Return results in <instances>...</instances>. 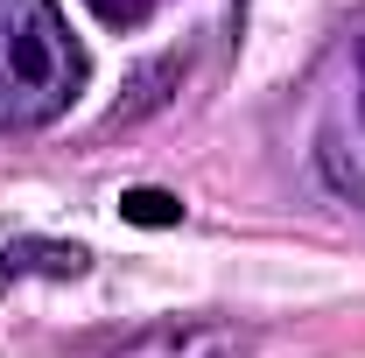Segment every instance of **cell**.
I'll return each instance as SVG.
<instances>
[{"instance_id": "6da1fadb", "label": "cell", "mask_w": 365, "mask_h": 358, "mask_svg": "<svg viewBox=\"0 0 365 358\" xmlns=\"http://www.w3.org/2000/svg\"><path fill=\"white\" fill-rule=\"evenodd\" d=\"M85 85V49L56 0H0V120L49 127Z\"/></svg>"}, {"instance_id": "7a4b0ae2", "label": "cell", "mask_w": 365, "mask_h": 358, "mask_svg": "<svg viewBox=\"0 0 365 358\" xmlns=\"http://www.w3.org/2000/svg\"><path fill=\"white\" fill-rule=\"evenodd\" d=\"M113 358H260V344H253V330L218 323V316H162V323L134 330Z\"/></svg>"}, {"instance_id": "3957f363", "label": "cell", "mask_w": 365, "mask_h": 358, "mask_svg": "<svg viewBox=\"0 0 365 358\" xmlns=\"http://www.w3.org/2000/svg\"><path fill=\"white\" fill-rule=\"evenodd\" d=\"M91 267L85 246H63V239H21V246H7L0 253V281H14V274H49V281H78Z\"/></svg>"}, {"instance_id": "277c9868", "label": "cell", "mask_w": 365, "mask_h": 358, "mask_svg": "<svg viewBox=\"0 0 365 358\" xmlns=\"http://www.w3.org/2000/svg\"><path fill=\"white\" fill-rule=\"evenodd\" d=\"M169 85H182V56H155L148 71H134L127 98L113 106V127H134V120H148V113H162V106H169Z\"/></svg>"}, {"instance_id": "5b68a950", "label": "cell", "mask_w": 365, "mask_h": 358, "mask_svg": "<svg viewBox=\"0 0 365 358\" xmlns=\"http://www.w3.org/2000/svg\"><path fill=\"white\" fill-rule=\"evenodd\" d=\"M120 218H127V225H148V232H169V225H182V197L140 183V190H120Z\"/></svg>"}, {"instance_id": "8992f818", "label": "cell", "mask_w": 365, "mask_h": 358, "mask_svg": "<svg viewBox=\"0 0 365 358\" xmlns=\"http://www.w3.org/2000/svg\"><path fill=\"white\" fill-rule=\"evenodd\" d=\"M85 7L106 21V29H140V21H148L162 0H85Z\"/></svg>"}, {"instance_id": "52a82bcc", "label": "cell", "mask_w": 365, "mask_h": 358, "mask_svg": "<svg viewBox=\"0 0 365 358\" xmlns=\"http://www.w3.org/2000/svg\"><path fill=\"white\" fill-rule=\"evenodd\" d=\"M359 113H365V43H359Z\"/></svg>"}]
</instances>
